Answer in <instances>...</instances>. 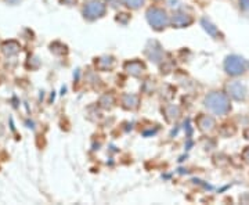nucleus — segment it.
Here are the masks:
<instances>
[{
    "mask_svg": "<svg viewBox=\"0 0 249 205\" xmlns=\"http://www.w3.org/2000/svg\"><path fill=\"white\" fill-rule=\"evenodd\" d=\"M205 106L209 108L212 112H214V114L222 115V114H226L230 110V101H229V97L224 93L213 92V93L206 96Z\"/></svg>",
    "mask_w": 249,
    "mask_h": 205,
    "instance_id": "f257e3e1",
    "label": "nucleus"
},
{
    "mask_svg": "<svg viewBox=\"0 0 249 205\" xmlns=\"http://www.w3.org/2000/svg\"><path fill=\"white\" fill-rule=\"evenodd\" d=\"M147 19H148L150 25L158 31L169 25V17H168L166 11L158 9V7H151L147 11Z\"/></svg>",
    "mask_w": 249,
    "mask_h": 205,
    "instance_id": "f03ea898",
    "label": "nucleus"
},
{
    "mask_svg": "<svg viewBox=\"0 0 249 205\" xmlns=\"http://www.w3.org/2000/svg\"><path fill=\"white\" fill-rule=\"evenodd\" d=\"M106 13V4L100 0H90L83 10V14L88 19H96L104 16Z\"/></svg>",
    "mask_w": 249,
    "mask_h": 205,
    "instance_id": "7ed1b4c3",
    "label": "nucleus"
},
{
    "mask_svg": "<svg viewBox=\"0 0 249 205\" xmlns=\"http://www.w3.org/2000/svg\"><path fill=\"white\" fill-rule=\"evenodd\" d=\"M224 68H226V71L227 74H230V75H241L242 72L245 71V65L242 63V60H241L240 57H237V56H230V57H227V60H226V63H224Z\"/></svg>",
    "mask_w": 249,
    "mask_h": 205,
    "instance_id": "20e7f679",
    "label": "nucleus"
},
{
    "mask_svg": "<svg viewBox=\"0 0 249 205\" xmlns=\"http://www.w3.org/2000/svg\"><path fill=\"white\" fill-rule=\"evenodd\" d=\"M229 93L235 100H244L247 97V88L241 82H232L231 85H229Z\"/></svg>",
    "mask_w": 249,
    "mask_h": 205,
    "instance_id": "39448f33",
    "label": "nucleus"
},
{
    "mask_svg": "<svg viewBox=\"0 0 249 205\" xmlns=\"http://www.w3.org/2000/svg\"><path fill=\"white\" fill-rule=\"evenodd\" d=\"M191 22H193V18L190 17L188 14H186V13H176V14H173V17H172V24L178 28L187 27V25H190Z\"/></svg>",
    "mask_w": 249,
    "mask_h": 205,
    "instance_id": "423d86ee",
    "label": "nucleus"
},
{
    "mask_svg": "<svg viewBox=\"0 0 249 205\" xmlns=\"http://www.w3.org/2000/svg\"><path fill=\"white\" fill-rule=\"evenodd\" d=\"M126 70L132 75H140L144 71V65L139 61H132V63L126 64Z\"/></svg>",
    "mask_w": 249,
    "mask_h": 205,
    "instance_id": "0eeeda50",
    "label": "nucleus"
},
{
    "mask_svg": "<svg viewBox=\"0 0 249 205\" xmlns=\"http://www.w3.org/2000/svg\"><path fill=\"white\" fill-rule=\"evenodd\" d=\"M201 22H202V25H204V29L206 31V32H208V34H209V35L213 36V37L219 36V31H217V28L214 27L212 22H209V21H208L206 18H204V19H202Z\"/></svg>",
    "mask_w": 249,
    "mask_h": 205,
    "instance_id": "6e6552de",
    "label": "nucleus"
},
{
    "mask_svg": "<svg viewBox=\"0 0 249 205\" xmlns=\"http://www.w3.org/2000/svg\"><path fill=\"white\" fill-rule=\"evenodd\" d=\"M18 50H19V46L16 42H13V40L3 45V52L7 54V56H13V54L18 53Z\"/></svg>",
    "mask_w": 249,
    "mask_h": 205,
    "instance_id": "1a4fd4ad",
    "label": "nucleus"
},
{
    "mask_svg": "<svg viewBox=\"0 0 249 205\" xmlns=\"http://www.w3.org/2000/svg\"><path fill=\"white\" fill-rule=\"evenodd\" d=\"M122 1L130 9H139V7H142V3H144V0H122Z\"/></svg>",
    "mask_w": 249,
    "mask_h": 205,
    "instance_id": "9d476101",
    "label": "nucleus"
},
{
    "mask_svg": "<svg viewBox=\"0 0 249 205\" xmlns=\"http://www.w3.org/2000/svg\"><path fill=\"white\" fill-rule=\"evenodd\" d=\"M240 4L244 10H249V0H240Z\"/></svg>",
    "mask_w": 249,
    "mask_h": 205,
    "instance_id": "9b49d317",
    "label": "nucleus"
}]
</instances>
